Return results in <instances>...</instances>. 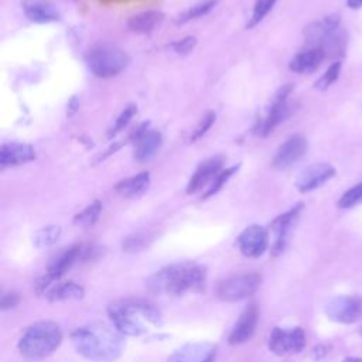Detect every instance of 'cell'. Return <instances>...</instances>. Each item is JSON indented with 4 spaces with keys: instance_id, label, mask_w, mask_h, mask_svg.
<instances>
[{
    "instance_id": "obj_1",
    "label": "cell",
    "mask_w": 362,
    "mask_h": 362,
    "mask_svg": "<svg viewBox=\"0 0 362 362\" xmlns=\"http://www.w3.org/2000/svg\"><path fill=\"white\" fill-rule=\"evenodd\" d=\"M71 339L76 352L90 361H113L124 348L123 334L115 325L102 322L76 328Z\"/></svg>"
},
{
    "instance_id": "obj_2",
    "label": "cell",
    "mask_w": 362,
    "mask_h": 362,
    "mask_svg": "<svg viewBox=\"0 0 362 362\" xmlns=\"http://www.w3.org/2000/svg\"><path fill=\"white\" fill-rule=\"evenodd\" d=\"M205 267L192 262L165 266L151 274L147 288L154 294L181 296L185 293H201L205 290Z\"/></svg>"
},
{
    "instance_id": "obj_3",
    "label": "cell",
    "mask_w": 362,
    "mask_h": 362,
    "mask_svg": "<svg viewBox=\"0 0 362 362\" xmlns=\"http://www.w3.org/2000/svg\"><path fill=\"white\" fill-rule=\"evenodd\" d=\"M109 318L123 335H141L148 331V325L163 324L161 313L143 300H120L109 305Z\"/></svg>"
},
{
    "instance_id": "obj_4",
    "label": "cell",
    "mask_w": 362,
    "mask_h": 362,
    "mask_svg": "<svg viewBox=\"0 0 362 362\" xmlns=\"http://www.w3.org/2000/svg\"><path fill=\"white\" fill-rule=\"evenodd\" d=\"M62 341L59 327L52 321H40L30 325L18 339L20 354L31 361L49 356Z\"/></svg>"
},
{
    "instance_id": "obj_5",
    "label": "cell",
    "mask_w": 362,
    "mask_h": 362,
    "mask_svg": "<svg viewBox=\"0 0 362 362\" xmlns=\"http://www.w3.org/2000/svg\"><path fill=\"white\" fill-rule=\"evenodd\" d=\"M85 61L95 76L109 79L127 68L130 57L117 45L98 44L88 51Z\"/></svg>"
},
{
    "instance_id": "obj_6",
    "label": "cell",
    "mask_w": 362,
    "mask_h": 362,
    "mask_svg": "<svg viewBox=\"0 0 362 362\" xmlns=\"http://www.w3.org/2000/svg\"><path fill=\"white\" fill-rule=\"evenodd\" d=\"M293 90V85H283L272 98L266 115L257 120L253 132L259 137H267L280 123H283L291 115V105L288 96Z\"/></svg>"
},
{
    "instance_id": "obj_7",
    "label": "cell",
    "mask_w": 362,
    "mask_h": 362,
    "mask_svg": "<svg viewBox=\"0 0 362 362\" xmlns=\"http://www.w3.org/2000/svg\"><path fill=\"white\" fill-rule=\"evenodd\" d=\"M260 283L262 277L257 273L232 276L218 284L216 296L223 301H239L256 293Z\"/></svg>"
},
{
    "instance_id": "obj_8",
    "label": "cell",
    "mask_w": 362,
    "mask_h": 362,
    "mask_svg": "<svg viewBox=\"0 0 362 362\" xmlns=\"http://www.w3.org/2000/svg\"><path fill=\"white\" fill-rule=\"evenodd\" d=\"M129 140L134 144V158L140 163H146L154 158L163 144L161 133L158 130L150 129L147 122L139 124L129 136Z\"/></svg>"
},
{
    "instance_id": "obj_9",
    "label": "cell",
    "mask_w": 362,
    "mask_h": 362,
    "mask_svg": "<svg viewBox=\"0 0 362 362\" xmlns=\"http://www.w3.org/2000/svg\"><path fill=\"white\" fill-rule=\"evenodd\" d=\"M267 345L273 354L280 356L297 354L305 346V334L300 327H293L288 329L274 327L269 335Z\"/></svg>"
},
{
    "instance_id": "obj_10",
    "label": "cell",
    "mask_w": 362,
    "mask_h": 362,
    "mask_svg": "<svg viewBox=\"0 0 362 362\" xmlns=\"http://www.w3.org/2000/svg\"><path fill=\"white\" fill-rule=\"evenodd\" d=\"M82 247H83V245H74V246H69V247L64 249L62 252H59L49 262L48 269H47V274L37 281V284H35L37 291L44 293L51 281L58 280L61 276H64V273L74 263L82 260Z\"/></svg>"
},
{
    "instance_id": "obj_11",
    "label": "cell",
    "mask_w": 362,
    "mask_h": 362,
    "mask_svg": "<svg viewBox=\"0 0 362 362\" xmlns=\"http://www.w3.org/2000/svg\"><path fill=\"white\" fill-rule=\"evenodd\" d=\"M325 314L331 321L352 324L362 317V297L358 294L338 296L325 305Z\"/></svg>"
},
{
    "instance_id": "obj_12",
    "label": "cell",
    "mask_w": 362,
    "mask_h": 362,
    "mask_svg": "<svg viewBox=\"0 0 362 362\" xmlns=\"http://www.w3.org/2000/svg\"><path fill=\"white\" fill-rule=\"evenodd\" d=\"M308 148V141L307 139L300 134H291L287 137L277 148L273 160H272V167L276 170H286L290 168L293 164H296L298 160L304 157Z\"/></svg>"
},
{
    "instance_id": "obj_13",
    "label": "cell",
    "mask_w": 362,
    "mask_h": 362,
    "mask_svg": "<svg viewBox=\"0 0 362 362\" xmlns=\"http://www.w3.org/2000/svg\"><path fill=\"white\" fill-rule=\"evenodd\" d=\"M303 206L304 205L300 202L270 222V229L274 233V242L272 245L273 256H279L286 249V246L290 240L293 226H294Z\"/></svg>"
},
{
    "instance_id": "obj_14",
    "label": "cell",
    "mask_w": 362,
    "mask_h": 362,
    "mask_svg": "<svg viewBox=\"0 0 362 362\" xmlns=\"http://www.w3.org/2000/svg\"><path fill=\"white\" fill-rule=\"evenodd\" d=\"M238 247L246 257H260L269 247V232L264 226L253 223L238 236Z\"/></svg>"
},
{
    "instance_id": "obj_15",
    "label": "cell",
    "mask_w": 362,
    "mask_h": 362,
    "mask_svg": "<svg viewBox=\"0 0 362 362\" xmlns=\"http://www.w3.org/2000/svg\"><path fill=\"white\" fill-rule=\"evenodd\" d=\"M223 163H225L223 156H212L201 161L187 184V189H185L187 194L192 195L202 191L204 188H208V184H211L214 178L222 171Z\"/></svg>"
},
{
    "instance_id": "obj_16",
    "label": "cell",
    "mask_w": 362,
    "mask_h": 362,
    "mask_svg": "<svg viewBox=\"0 0 362 362\" xmlns=\"http://www.w3.org/2000/svg\"><path fill=\"white\" fill-rule=\"evenodd\" d=\"M335 175V168L329 163H314L305 167L296 180V187L305 194L324 185Z\"/></svg>"
},
{
    "instance_id": "obj_17",
    "label": "cell",
    "mask_w": 362,
    "mask_h": 362,
    "mask_svg": "<svg viewBox=\"0 0 362 362\" xmlns=\"http://www.w3.org/2000/svg\"><path fill=\"white\" fill-rule=\"evenodd\" d=\"M216 346L211 342H188L175 349L168 362H214Z\"/></svg>"
},
{
    "instance_id": "obj_18",
    "label": "cell",
    "mask_w": 362,
    "mask_h": 362,
    "mask_svg": "<svg viewBox=\"0 0 362 362\" xmlns=\"http://www.w3.org/2000/svg\"><path fill=\"white\" fill-rule=\"evenodd\" d=\"M35 158V150L31 144L27 143H3L0 148V167H17L25 163H30Z\"/></svg>"
},
{
    "instance_id": "obj_19",
    "label": "cell",
    "mask_w": 362,
    "mask_h": 362,
    "mask_svg": "<svg viewBox=\"0 0 362 362\" xmlns=\"http://www.w3.org/2000/svg\"><path fill=\"white\" fill-rule=\"evenodd\" d=\"M257 317H259L257 305L256 304L247 305L229 334V344L236 345V344L249 341L255 334V329L257 325Z\"/></svg>"
},
{
    "instance_id": "obj_20",
    "label": "cell",
    "mask_w": 362,
    "mask_h": 362,
    "mask_svg": "<svg viewBox=\"0 0 362 362\" xmlns=\"http://www.w3.org/2000/svg\"><path fill=\"white\" fill-rule=\"evenodd\" d=\"M24 13L30 21L38 24H48L61 20V13L49 0H25Z\"/></svg>"
},
{
    "instance_id": "obj_21",
    "label": "cell",
    "mask_w": 362,
    "mask_h": 362,
    "mask_svg": "<svg viewBox=\"0 0 362 362\" xmlns=\"http://www.w3.org/2000/svg\"><path fill=\"white\" fill-rule=\"evenodd\" d=\"M341 24V18L338 14H329L322 17L318 21H314L313 24H310L304 34L307 41L311 44V47H320V44L329 37L332 33H335Z\"/></svg>"
},
{
    "instance_id": "obj_22",
    "label": "cell",
    "mask_w": 362,
    "mask_h": 362,
    "mask_svg": "<svg viewBox=\"0 0 362 362\" xmlns=\"http://www.w3.org/2000/svg\"><path fill=\"white\" fill-rule=\"evenodd\" d=\"M325 59V54L318 47H310L298 54H296L290 62V71L296 74H311L320 68L322 61Z\"/></svg>"
},
{
    "instance_id": "obj_23",
    "label": "cell",
    "mask_w": 362,
    "mask_h": 362,
    "mask_svg": "<svg viewBox=\"0 0 362 362\" xmlns=\"http://www.w3.org/2000/svg\"><path fill=\"white\" fill-rule=\"evenodd\" d=\"M164 21V13L158 10H147L132 16L127 20V27L136 34H150L157 30Z\"/></svg>"
},
{
    "instance_id": "obj_24",
    "label": "cell",
    "mask_w": 362,
    "mask_h": 362,
    "mask_svg": "<svg viewBox=\"0 0 362 362\" xmlns=\"http://www.w3.org/2000/svg\"><path fill=\"white\" fill-rule=\"evenodd\" d=\"M148 185H150V173L141 171V173H137L134 175L120 180L115 185V189L120 197L137 198L148 188Z\"/></svg>"
},
{
    "instance_id": "obj_25",
    "label": "cell",
    "mask_w": 362,
    "mask_h": 362,
    "mask_svg": "<svg viewBox=\"0 0 362 362\" xmlns=\"http://www.w3.org/2000/svg\"><path fill=\"white\" fill-rule=\"evenodd\" d=\"M47 300L49 303L65 301V300H78L83 297V287L75 281H65L51 287L47 293Z\"/></svg>"
},
{
    "instance_id": "obj_26",
    "label": "cell",
    "mask_w": 362,
    "mask_h": 362,
    "mask_svg": "<svg viewBox=\"0 0 362 362\" xmlns=\"http://www.w3.org/2000/svg\"><path fill=\"white\" fill-rule=\"evenodd\" d=\"M102 208H103V205H102V202L99 199L93 201L92 204L85 206L81 212H78L74 216V223L76 226H81V228L92 226L98 221V218H99V215L102 212Z\"/></svg>"
},
{
    "instance_id": "obj_27",
    "label": "cell",
    "mask_w": 362,
    "mask_h": 362,
    "mask_svg": "<svg viewBox=\"0 0 362 362\" xmlns=\"http://www.w3.org/2000/svg\"><path fill=\"white\" fill-rule=\"evenodd\" d=\"M216 0H204V1H199L197 4H194L192 7H189L188 10H185L184 13H181L175 23L177 24H185L191 20H195V18H199V17H204L206 16L215 6H216Z\"/></svg>"
},
{
    "instance_id": "obj_28",
    "label": "cell",
    "mask_w": 362,
    "mask_h": 362,
    "mask_svg": "<svg viewBox=\"0 0 362 362\" xmlns=\"http://www.w3.org/2000/svg\"><path fill=\"white\" fill-rule=\"evenodd\" d=\"M137 113V105L136 103H129L122 112L120 115L116 117L115 123L112 124V127L107 130L106 137L107 139H113L116 134H119L122 130H124L127 127V124L130 123V120L134 117V115Z\"/></svg>"
},
{
    "instance_id": "obj_29",
    "label": "cell",
    "mask_w": 362,
    "mask_h": 362,
    "mask_svg": "<svg viewBox=\"0 0 362 362\" xmlns=\"http://www.w3.org/2000/svg\"><path fill=\"white\" fill-rule=\"evenodd\" d=\"M238 170H239V164H235V165H230V167L222 170V171L214 178V181L209 184V187L202 192L201 198H202V199H206V198L215 195L216 192H219V191L222 189V187L232 178V175H233Z\"/></svg>"
},
{
    "instance_id": "obj_30",
    "label": "cell",
    "mask_w": 362,
    "mask_h": 362,
    "mask_svg": "<svg viewBox=\"0 0 362 362\" xmlns=\"http://www.w3.org/2000/svg\"><path fill=\"white\" fill-rule=\"evenodd\" d=\"M61 236V228L58 225H48L37 230L34 235V245L37 247H47L54 245Z\"/></svg>"
},
{
    "instance_id": "obj_31",
    "label": "cell",
    "mask_w": 362,
    "mask_h": 362,
    "mask_svg": "<svg viewBox=\"0 0 362 362\" xmlns=\"http://www.w3.org/2000/svg\"><path fill=\"white\" fill-rule=\"evenodd\" d=\"M277 0H256L253 4V10H252V16L246 24V28L250 30L253 27H256L260 21H263V18L270 13V10L274 7Z\"/></svg>"
},
{
    "instance_id": "obj_32",
    "label": "cell",
    "mask_w": 362,
    "mask_h": 362,
    "mask_svg": "<svg viewBox=\"0 0 362 362\" xmlns=\"http://www.w3.org/2000/svg\"><path fill=\"white\" fill-rule=\"evenodd\" d=\"M153 239H154V235L151 232H136L123 240V250H127V252L141 250L146 246H148Z\"/></svg>"
},
{
    "instance_id": "obj_33",
    "label": "cell",
    "mask_w": 362,
    "mask_h": 362,
    "mask_svg": "<svg viewBox=\"0 0 362 362\" xmlns=\"http://www.w3.org/2000/svg\"><path fill=\"white\" fill-rule=\"evenodd\" d=\"M341 68H342V64L339 61L332 62L325 69V72L314 82V88L318 90H327L338 79V76L341 74Z\"/></svg>"
},
{
    "instance_id": "obj_34",
    "label": "cell",
    "mask_w": 362,
    "mask_h": 362,
    "mask_svg": "<svg viewBox=\"0 0 362 362\" xmlns=\"http://www.w3.org/2000/svg\"><path fill=\"white\" fill-rule=\"evenodd\" d=\"M361 204H362V182L346 189L338 199V206L342 209H349Z\"/></svg>"
},
{
    "instance_id": "obj_35",
    "label": "cell",
    "mask_w": 362,
    "mask_h": 362,
    "mask_svg": "<svg viewBox=\"0 0 362 362\" xmlns=\"http://www.w3.org/2000/svg\"><path fill=\"white\" fill-rule=\"evenodd\" d=\"M216 120V113L212 110H208L199 120V123L197 124V127L192 130L191 136H189V143H195L197 140H199L204 134H206V132L212 127V124Z\"/></svg>"
},
{
    "instance_id": "obj_36",
    "label": "cell",
    "mask_w": 362,
    "mask_h": 362,
    "mask_svg": "<svg viewBox=\"0 0 362 362\" xmlns=\"http://www.w3.org/2000/svg\"><path fill=\"white\" fill-rule=\"evenodd\" d=\"M195 45H197V38H195V37H191V35L184 37V38L177 40V41H174V42L170 44L171 49H173L175 54H178V55H187V54H189V52L195 48Z\"/></svg>"
},
{
    "instance_id": "obj_37",
    "label": "cell",
    "mask_w": 362,
    "mask_h": 362,
    "mask_svg": "<svg viewBox=\"0 0 362 362\" xmlns=\"http://www.w3.org/2000/svg\"><path fill=\"white\" fill-rule=\"evenodd\" d=\"M18 301H20V297H18L17 293H7V294H3L1 301H0V307H1V310L13 308L14 305H17Z\"/></svg>"
},
{
    "instance_id": "obj_38",
    "label": "cell",
    "mask_w": 362,
    "mask_h": 362,
    "mask_svg": "<svg viewBox=\"0 0 362 362\" xmlns=\"http://www.w3.org/2000/svg\"><path fill=\"white\" fill-rule=\"evenodd\" d=\"M328 349H329V346H327V345H318V346H315L314 349H313V358L314 359H321V358H324L327 354H328Z\"/></svg>"
},
{
    "instance_id": "obj_39",
    "label": "cell",
    "mask_w": 362,
    "mask_h": 362,
    "mask_svg": "<svg viewBox=\"0 0 362 362\" xmlns=\"http://www.w3.org/2000/svg\"><path fill=\"white\" fill-rule=\"evenodd\" d=\"M78 106H79V102H78V99H76V98H72V99H71V102H69V105H68V107H69L68 116H72V115L76 112Z\"/></svg>"
},
{
    "instance_id": "obj_40",
    "label": "cell",
    "mask_w": 362,
    "mask_h": 362,
    "mask_svg": "<svg viewBox=\"0 0 362 362\" xmlns=\"http://www.w3.org/2000/svg\"><path fill=\"white\" fill-rule=\"evenodd\" d=\"M349 8H359L362 7V0H346Z\"/></svg>"
},
{
    "instance_id": "obj_41",
    "label": "cell",
    "mask_w": 362,
    "mask_h": 362,
    "mask_svg": "<svg viewBox=\"0 0 362 362\" xmlns=\"http://www.w3.org/2000/svg\"><path fill=\"white\" fill-rule=\"evenodd\" d=\"M342 362H362V358H356V356H348V358H345Z\"/></svg>"
},
{
    "instance_id": "obj_42",
    "label": "cell",
    "mask_w": 362,
    "mask_h": 362,
    "mask_svg": "<svg viewBox=\"0 0 362 362\" xmlns=\"http://www.w3.org/2000/svg\"><path fill=\"white\" fill-rule=\"evenodd\" d=\"M361 334H362V328H361Z\"/></svg>"
}]
</instances>
